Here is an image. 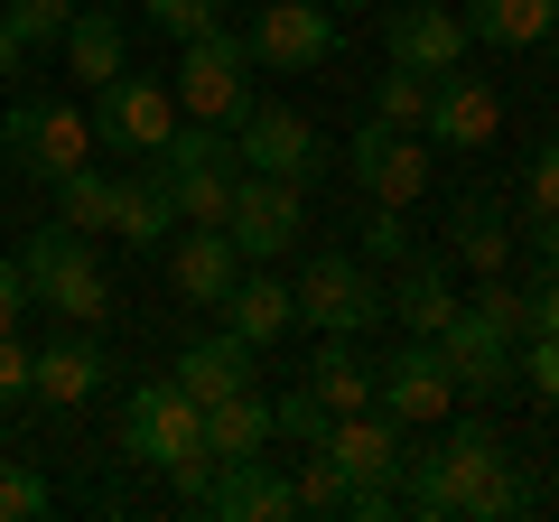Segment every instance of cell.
I'll return each instance as SVG.
<instances>
[{
  "mask_svg": "<svg viewBox=\"0 0 559 522\" xmlns=\"http://www.w3.org/2000/svg\"><path fill=\"white\" fill-rule=\"evenodd\" d=\"M382 57L419 66V75H457L466 66V20L448 0H401V10H382Z\"/></svg>",
  "mask_w": 559,
  "mask_h": 522,
  "instance_id": "13",
  "label": "cell"
},
{
  "mask_svg": "<svg viewBox=\"0 0 559 522\" xmlns=\"http://www.w3.org/2000/svg\"><path fill=\"white\" fill-rule=\"evenodd\" d=\"M215 318H224V327H234V336L261 355V345H280L289 327H299V299H289V289L271 281V271H242V281H234V299H224Z\"/></svg>",
  "mask_w": 559,
  "mask_h": 522,
  "instance_id": "19",
  "label": "cell"
},
{
  "mask_svg": "<svg viewBox=\"0 0 559 522\" xmlns=\"http://www.w3.org/2000/svg\"><path fill=\"white\" fill-rule=\"evenodd\" d=\"M20 271H28V299L57 308L66 327H103V318H112V281H103L94 242H84L75 224H47V234L20 252Z\"/></svg>",
  "mask_w": 559,
  "mask_h": 522,
  "instance_id": "3",
  "label": "cell"
},
{
  "mask_svg": "<svg viewBox=\"0 0 559 522\" xmlns=\"http://www.w3.org/2000/svg\"><path fill=\"white\" fill-rule=\"evenodd\" d=\"M401 503L429 522H513L532 513V476H522L513 458H503V439L485 420L448 429L439 448H419V458H401Z\"/></svg>",
  "mask_w": 559,
  "mask_h": 522,
  "instance_id": "1",
  "label": "cell"
},
{
  "mask_svg": "<svg viewBox=\"0 0 559 522\" xmlns=\"http://www.w3.org/2000/svg\"><path fill=\"white\" fill-rule=\"evenodd\" d=\"M289 495H299V513H345V476H336V458H326V448H308V466L289 476Z\"/></svg>",
  "mask_w": 559,
  "mask_h": 522,
  "instance_id": "36",
  "label": "cell"
},
{
  "mask_svg": "<svg viewBox=\"0 0 559 522\" xmlns=\"http://www.w3.org/2000/svg\"><path fill=\"white\" fill-rule=\"evenodd\" d=\"M224 234H234V252H242V261H280L289 242L308 234V187L242 168V178H234V215H224Z\"/></svg>",
  "mask_w": 559,
  "mask_h": 522,
  "instance_id": "8",
  "label": "cell"
},
{
  "mask_svg": "<svg viewBox=\"0 0 559 522\" xmlns=\"http://www.w3.org/2000/svg\"><path fill=\"white\" fill-rule=\"evenodd\" d=\"M419 131H429L439 150H485V141L503 131V94H495V84H476V75L457 66V75L429 84V121H419Z\"/></svg>",
  "mask_w": 559,
  "mask_h": 522,
  "instance_id": "17",
  "label": "cell"
},
{
  "mask_svg": "<svg viewBox=\"0 0 559 522\" xmlns=\"http://www.w3.org/2000/svg\"><path fill=\"white\" fill-rule=\"evenodd\" d=\"M103 10H112V0H103Z\"/></svg>",
  "mask_w": 559,
  "mask_h": 522,
  "instance_id": "46",
  "label": "cell"
},
{
  "mask_svg": "<svg viewBox=\"0 0 559 522\" xmlns=\"http://www.w3.org/2000/svg\"><path fill=\"white\" fill-rule=\"evenodd\" d=\"M364 261H373V271H401V261H411V205H373V215H364Z\"/></svg>",
  "mask_w": 559,
  "mask_h": 522,
  "instance_id": "32",
  "label": "cell"
},
{
  "mask_svg": "<svg viewBox=\"0 0 559 522\" xmlns=\"http://www.w3.org/2000/svg\"><path fill=\"white\" fill-rule=\"evenodd\" d=\"M448 261H466V271H503L513 261V234H503V205H485V197H457V215H448Z\"/></svg>",
  "mask_w": 559,
  "mask_h": 522,
  "instance_id": "26",
  "label": "cell"
},
{
  "mask_svg": "<svg viewBox=\"0 0 559 522\" xmlns=\"http://www.w3.org/2000/svg\"><path fill=\"white\" fill-rule=\"evenodd\" d=\"M168 131H178V94H168V75H112V84H94V141L150 159Z\"/></svg>",
  "mask_w": 559,
  "mask_h": 522,
  "instance_id": "11",
  "label": "cell"
},
{
  "mask_svg": "<svg viewBox=\"0 0 559 522\" xmlns=\"http://www.w3.org/2000/svg\"><path fill=\"white\" fill-rule=\"evenodd\" d=\"M28 364H38V345H20V327H0V402H28Z\"/></svg>",
  "mask_w": 559,
  "mask_h": 522,
  "instance_id": "41",
  "label": "cell"
},
{
  "mask_svg": "<svg viewBox=\"0 0 559 522\" xmlns=\"http://www.w3.org/2000/svg\"><path fill=\"white\" fill-rule=\"evenodd\" d=\"M345 178H355L373 205H419L429 197V150H419V131L364 121L355 141H345Z\"/></svg>",
  "mask_w": 559,
  "mask_h": 522,
  "instance_id": "12",
  "label": "cell"
},
{
  "mask_svg": "<svg viewBox=\"0 0 559 522\" xmlns=\"http://www.w3.org/2000/svg\"><path fill=\"white\" fill-rule=\"evenodd\" d=\"M457 308H466V299H457V281H448V261H419V252L401 261V281H392V318L411 327V336H439Z\"/></svg>",
  "mask_w": 559,
  "mask_h": 522,
  "instance_id": "21",
  "label": "cell"
},
{
  "mask_svg": "<svg viewBox=\"0 0 559 522\" xmlns=\"http://www.w3.org/2000/svg\"><path fill=\"white\" fill-rule=\"evenodd\" d=\"M457 20H466V38H485V47H540L559 28V0H466Z\"/></svg>",
  "mask_w": 559,
  "mask_h": 522,
  "instance_id": "25",
  "label": "cell"
},
{
  "mask_svg": "<svg viewBox=\"0 0 559 522\" xmlns=\"http://www.w3.org/2000/svg\"><path fill=\"white\" fill-rule=\"evenodd\" d=\"M66 66H75V84H112L121 75V20L103 10V0H75V20H66Z\"/></svg>",
  "mask_w": 559,
  "mask_h": 522,
  "instance_id": "24",
  "label": "cell"
},
{
  "mask_svg": "<svg viewBox=\"0 0 559 522\" xmlns=\"http://www.w3.org/2000/svg\"><path fill=\"white\" fill-rule=\"evenodd\" d=\"M326 10H364V0H326Z\"/></svg>",
  "mask_w": 559,
  "mask_h": 522,
  "instance_id": "45",
  "label": "cell"
},
{
  "mask_svg": "<svg viewBox=\"0 0 559 522\" xmlns=\"http://www.w3.org/2000/svg\"><path fill=\"white\" fill-rule=\"evenodd\" d=\"M20 66H28V38H20L10 20H0V75H20Z\"/></svg>",
  "mask_w": 559,
  "mask_h": 522,
  "instance_id": "43",
  "label": "cell"
},
{
  "mask_svg": "<svg viewBox=\"0 0 559 522\" xmlns=\"http://www.w3.org/2000/svg\"><path fill=\"white\" fill-rule=\"evenodd\" d=\"M299 382L318 392L326 411H336V420H345V411H373V364H364L345 336H318V355H308V373H299Z\"/></svg>",
  "mask_w": 559,
  "mask_h": 522,
  "instance_id": "23",
  "label": "cell"
},
{
  "mask_svg": "<svg viewBox=\"0 0 559 522\" xmlns=\"http://www.w3.org/2000/svg\"><path fill=\"white\" fill-rule=\"evenodd\" d=\"M57 224H75V234H112V178H103L94 159H84L75 178H57Z\"/></svg>",
  "mask_w": 559,
  "mask_h": 522,
  "instance_id": "29",
  "label": "cell"
},
{
  "mask_svg": "<svg viewBox=\"0 0 559 522\" xmlns=\"http://www.w3.org/2000/svg\"><path fill=\"white\" fill-rule=\"evenodd\" d=\"M326 420H336V411H326L318 392H308V382H289V392L271 402V439H299V448H318V439H326Z\"/></svg>",
  "mask_w": 559,
  "mask_h": 522,
  "instance_id": "31",
  "label": "cell"
},
{
  "mask_svg": "<svg viewBox=\"0 0 559 522\" xmlns=\"http://www.w3.org/2000/svg\"><path fill=\"white\" fill-rule=\"evenodd\" d=\"M242 47H252V66H271V75H308V66L336 57V20H326V0H261L252 28H242Z\"/></svg>",
  "mask_w": 559,
  "mask_h": 522,
  "instance_id": "10",
  "label": "cell"
},
{
  "mask_svg": "<svg viewBox=\"0 0 559 522\" xmlns=\"http://www.w3.org/2000/svg\"><path fill=\"white\" fill-rule=\"evenodd\" d=\"M197 513H215V522H289L299 495H289V476H280L271 458H224Z\"/></svg>",
  "mask_w": 559,
  "mask_h": 522,
  "instance_id": "16",
  "label": "cell"
},
{
  "mask_svg": "<svg viewBox=\"0 0 559 522\" xmlns=\"http://www.w3.org/2000/svg\"><path fill=\"white\" fill-rule=\"evenodd\" d=\"M429 345L448 355V382H457L466 402H495V392H513V336H495L476 308H457V318H448Z\"/></svg>",
  "mask_w": 559,
  "mask_h": 522,
  "instance_id": "15",
  "label": "cell"
},
{
  "mask_svg": "<svg viewBox=\"0 0 559 522\" xmlns=\"http://www.w3.org/2000/svg\"><path fill=\"white\" fill-rule=\"evenodd\" d=\"M466 308H476V318L495 327V336H513V345H522V289L503 281V271H485V289H476V299H466Z\"/></svg>",
  "mask_w": 559,
  "mask_h": 522,
  "instance_id": "39",
  "label": "cell"
},
{
  "mask_svg": "<svg viewBox=\"0 0 559 522\" xmlns=\"http://www.w3.org/2000/svg\"><path fill=\"white\" fill-rule=\"evenodd\" d=\"M224 20V0H150V28H159V38H205V28Z\"/></svg>",
  "mask_w": 559,
  "mask_h": 522,
  "instance_id": "37",
  "label": "cell"
},
{
  "mask_svg": "<svg viewBox=\"0 0 559 522\" xmlns=\"http://www.w3.org/2000/svg\"><path fill=\"white\" fill-rule=\"evenodd\" d=\"M159 252H168V281H178L187 308H224V299H234L242 252H234V234H224V224H178Z\"/></svg>",
  "mask_w": 559,
  "mask_h": 522,
  "instance_id": "14",
  "label": "cell"
},
{
  "mask_svg": "<svg viewBox=\"0 0 559 522\" xmlns=\"http://www.w3.org/2000/svg\"><path fill=\"white\" fill-rule=\"evenodd\" d=\"M112 234L131 242V252H159L168 234H178V205H168V178L150 159L131 168V178H112Z\"/></svg>",
  "mask_w": 559,
  "mask_h": 522,
  "instance_id": "18",
  "label": "cell"
},
{
  "mask_svg": "<svg viewBox=\"0 0 559 522\" xmlns=\"http://www.w3.org/2000/svg\"><path fill=\"white\" fill-rule=\"evenodd\" d=\"M522 336H559V271H540L522 289Z\"/></svg>",
  "mask_w": 559,
  "mask_h": 522,
  "instance_id": "40",
  "label": "cell"
},
{
  "mask_svg": "<svg viewBox=\"0 0 559 522\" xmlns=\"http://www.w3.org/2000/svg\"><path fill=\"white\" fill-rule=\"evenodd\" d=\"M513 382L532 392L540 411H559V336H522V355H513Z\"/></svg>",
  "mask_w": 559,
  "mask_h": 522,
  "instance_id": "34",
  "label": "cell"
},
{
  "mask_svg": "<svg viewBox=\"0 0 559 522\" xmlns=\"http://www.w3.org/2000/svg\"><path fill=\"white\" fill-rule=\"evenodd\" d=\"M0 150L20 159V178L57 187V178H75V168L94 159V112H75V103H57V94H20L0 112Z\"/></svg>",
  "mask_w": 559,
  "mask_h": 522,
  "instance_id": "4",
  "label": "cell"
},
{
  "mask_svg": "<svg viewBox=\"0 0 559 522\" xmlns=\"http://www.w3.org/2000/svg\"><path fill=\"white\" fill-rule=\"evenodd\" d=\"M252 47H242V28H205V38H187L178 47V75H168V94H178V112L187 121H224V131H234L242 112H252Z\"/></svg>",
  "mask_w": 559,
  "mask_h": 522,
  "instance_id": "5",
  "label": "cell"
},
{
  "mask_svg": "<svg viewBox=\"0 0 559 522\" xmlns=\"http://www.w3.org/2000/svg\"><path fill=\"white\" fill-rule=\"evenodd\" d=\"M522 215H559V141H540L532 150V168H522Z\"/></svg>",
  "mask_w": 559,
  "mask_h": 522,
  "instance_id": "38",
  "label": "cell"
},
{
  "mask_svg": "<svg viewBox=\"0 0 559 522\" xmlns=\"http://www.w3.org/2000/svg\"><path fill=\"white\" fill-rule=\"evenodd\" d=\"M532 234H540V261H550V271H559V215H540Z\"/></svg>",
  "mask_w": 559,
  "mask_h": 522,
  "instance_id": "44",
  "label": "cell"
},
{
  "mask_svg": "<svg viewBox=\"0 0 559 522\" xmlns=\"http://www.w3.org/2000/svg\"><path fill=\"white\" fill-rule=\"evenodd\" d=\"M20 308H28V271L0 252V327H20Z\"/></svg>",
  "mask_w": 559,
  "mask_h": 522,
  "instance_id": "42",
  "label": "cell"
},
{
  "mask_svg": "<svg viewBox=\"0 0 559 522\" xmlns=\"http://www.w3.org/2000/svg\"><path fill=\"white\" fill-rule=\"evenodd\" d=\"M159 168V159H150ZM168 178V205H178V224H224L234 215V178L242 168H159Z\"/></svg>",
  "mask_w": 559,
  "mask_h": 522,
  "instance_id": "28",
  "label": "cell"
},
{
  "mask_svg": "<svg viewBox=\"0 0 559 522\" xmlns=\"http://www.w3.org/2000/svg\"><path fill=\"white\" fill-rule=\"evenodd\" d=\"M47 503H57V495H47V476H38V466L0 458V522H38Z\"/></svg>",
  "mask_w": 559,
  "mask_h": 522,
  "instance_id": "35",
  "label": "cell"
},
{
  "mask_svg": "<svg viewBox=\"0 0 559 522\" xmlns=\"http://www.w3.org/2000/svg\"><path fill=\"white\" fill-rule=\"evenodd\" d=\"M121 448H131L140 466H159L168 495L178 503H205V485H215V448H205V402H187L178 382H140L131 402H121Z\"/></svg>",
  "mask_w": 559,
  "mask_h": 522,
  "instance_id": "2",
  "label": "cell"
},
{
  "mask_svg": "<svg viewBox=\"0 0 559 522\" xmlns=\"http://www.w3.org/2000/svg\"><path fill=\"white\" fill-rule=\"evenodd\" d=\"M429 84H439V75H419V66H382V84H373V121L419 131V121H429Z\"/></svg>",
  "mask_w": 559,
  "mask_h": 522,
  "instance_id": "30",
  "label": "cell"
},
{
  "mask_svg": "<svg viewBox=\"0 0 559 522\" xmlns=\"http://www.w3.org/2000/svg\"><path fill=\"white\" fill-rule=\"evenodd\" d=\"M234 159L261 168V178H289V187H318L326 178V141L318 121L289 112V103H252V112L234 121Z\"/></svg>",
  "mask_w": 559,
  "mask_h": 522,
  "instance_id": "7",
  "label": "cell"
},
{
  "mask_svg": "<svg viewBox=\"0 0 559 522\" xmlns=\"http://www.w3.org/2000/svg\"><path fill=\"white\" fill-rule=\"evenodd\" d=\"M103 355L84 336H66V345H38V364H28V392H38V402H57V411H75V402H94L103 392Z\"/></svg>",
  "mask_w": 559,
  "mask_h": 522,
  "instance_id": "22",
  "label": "cell"
},
{
  "mask_svg": "<svg viewBox=\"0 0 559 522\" xmlns=\"http://www.w3.org/2000/svg\"><path fill=\"white\" fill-rule=\"evenodd\" d=\"M205 448H215V458H261V448H271V402H261L252 382L224 392V402H205Z\"/></svg>",
  "mask_w": 559,
  "mask_h": 522,
  "instance_id": "27",
  "label": "cell"
},
{
  "mask_svg": "<svg viewBox=\"0 0 559 522\" xmlns=\"http://www.w3.org/2000/svg\"><path fill=\"white\" fill-rule=\"evenodd\" d=\"M373 411H392L401 429H429V420H448V411H457V382H448V355H439L429 336L392 345V355L373 364Z\"/></svg>",
  "mask_w": 559,
  "mask_h": 522,
  "instance_id": "9",
  "label": "cell"
},
{
  "mask_svg": "<svg viewBox=\"0 0 559 522\" xmlns=\"http://www.w3.org/2000/svg\"><path fill=\"white\" fill-rule=\"evenodd\" d=\"M299 318L318 327V336H364V327H382L392 318V289H382V271L373 261H355V252H318L299 271Z\"/></svg>",
  "mask_w": 559,
  "mask_h": 522,
  "instance_id": "6",
  "label": "cell"
},
{
  "mask_svg": "<svg viewBox=\"0 0 559 522\" xmlns=\"http://www.w3.org/2000/svg\"><path fill=\"white\" fill-rule=\"evenodd\" d=\"M0 20L20 28V38H28V57H38V47H57V38H66L75 0H0Z\"/></svg>",
  "mask_w": 559,
  "mask_h": 522,
  "instance_id": "33",
  "label": "cell"
},
{
  "mask_svg": "<svg viewBox=\"0 0 559 522\" xmlns=\"http://www.w3.org/2000/svg\"><path fill=\"white\" fill-rule=\"evenodd\" d=\"M187 392V402H224V392H242V382H252V345L234 336V327H224V336H197L178 355V373H168Z\"/></svg>",
  "mask_w": 559,
  "mask_h": 522,
  "instance_id": "20",
  "label": "cell"
}]
</instances>
